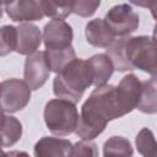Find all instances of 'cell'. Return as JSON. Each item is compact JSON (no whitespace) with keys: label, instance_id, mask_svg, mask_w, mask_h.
<instances>
[{"label":"cell","instance_id":"obj_22","mask_svg":"<svg viewBox=\"0 0 157 157\" xmlns=\"http://www.w3.org/2000/svg\"><path fill=\"white\" fill-rule=\"evenodd\" d=\"M101 5V0H74L71 13H76L81 17L92 16Z\"/></svg>","mask_w":157,"mask_h":157},{"label":"cell","instance_id":"obj_4","mask_svg":"<svg viewBox=\"0 0 157 157\" xmlns=\"http://www.w3.org/2000/svg\"><path fill=\"white\" fill-rule=\"evenodd\" d=\"M44 121L48 130L56 136L74 132L78 121L76 103L64 98L48 101L44 108Z\"/></svg>","mask_w":157,"mask_h":157},{"label":"cell","instance_id":"obj_12","mask_svg":"<svg viewBox=\"0 0 157 157\" xmlns=\"http://www.w3.org/2000/svg\"><path fill=\"white\" fill-rule=\"evenodd\" d=\"M72 144L66 139L44 136L34 145V156L37 157H66L70 156Z\"/></svg>","mask_w":157,"mask_h":157},{"label":"cell","instance_id":"obj_26","mask_svg":"<svg viewBox=\"0 0 157 157\" xmlns=\"http://www.w3.org/2000/svg\"><path fill=\"white\" fill-rule=\"evenodd\" d=\"M11 1H12V0H0V6H1V5H5V6H6V5L10 4Z\"/></svg>","mask_w":157,"mask_h":157},{"label":"cell","instance_id":"obj_6","mask_svg":"<svg viewBox=\"0 0 157 157\" xmlns=\"http://www.w3.org/2000/svg\"><path fill=\"white\" fill-rule=\"evenodd\" d=\"M112 33L117 37H125L135 32L139 27V15L128 4L113 6L103 18Z\"/></svg>","mask_w":157,"mask_h":157},{"label":"cell","instance_id":"obj_21","mask_svg":"<svg viewBox=\"0 0 157 157\" xmlns=\"http://www.w3.org/2000/svg\"><path fill=\"white\" fill-rule=\"evenodd\" d=\"M136 147L137 151L145 157H155L156 156V140L152 131L147 128L140 130L136 136Z\"/></svg>","mask_w":157,"mask_h":157},{"label":"cell","instance_id":"obj_16","mask_svg":"<svg viewBox=\"0 0 157 157\" xmlns=\"http://www.w3.org/2000/svg\"><path fill=\"white\" fill-rule=\"evenodd\" d=\"M22 136V124L21 121L12 117L5 115L4 123L0 128V145L1 147L13 146Z\"/></svg>","mask_w":157,"mask_h":157},{"label":"cell","instance_id":"obj_27","mask_svg":"<svg viewBox=\"0 0 157 157\" xmlns=\"http://www.w3.org/2000/svg\"><path fill=\"white\" fill-rule=\"evenodd\" d=\"M2 13H4V11H2V7L0 6V18L2 17Z\"/></svg>","mask_w":157,"mask_h":157},{"label":"cell","instance_id":"obj_1","mask_svg":"<svg viewBox=\"0 0 157 157\" xmlns=\"http://www.w3.org/2000/svg\"><path fill=\"white\" fill-rule=\"evenodd\" d=\"M124 117L117 97L115 86H97L81 107L75 134L81 140H93L103 132L110 120Z\"/></svg>","mask_w":157,"mask_h":157},{"label":"cell","instance_id":"obj_20","mask_svg":"<svg viewBox=\"0 0 157 157\" xmlns=\"http://www.w3.org/2000/svg\"><path fill=\"white\" fill-rule=\"evenodd\" d=\"M17 29L15 26L5 25L0 27V56H5L16 50Z\"/></svg>","mask_w":157,"mask_h":157},{"label":"cell","instance_id":"obj_15","mask_svg":"<svg viewBox=\"0 0 157 157\" xmlns=\"http://www.w3.org/2000/svg\"><path fill=\"white\" fill-rule=\"evenodd\" d=\"M141 94L137 104V109L146 114H155L157 112V93H156V76L150 80L141 81Z\"/></svg>","mask_w":157,"mask_h":157},{"label":"cell","instance_id":"obj_24","mask_svg":"<svg viewBox=\"0 0 157 157\" xmlns=\"http://www.w3.org/2000/svg\"><path fill=\"white\" fill-rule=\"evenodd\" d=\"M131 4L140 6V7H145V9H150L152 11V15L155 16V10H156V5H157V0H129Z\"/></svg>","mask_w":157,"mask_h":157},{"label":"cell","instance_id":"obj_5","mask_svg":"<svg viewBox=\"0 0 157 157\" xmlns=\"http://www.w3.org/2000/svg\"><path fill=\"white\" fill-rule=\"evenodd\" d=\"M31 88L20 78H9L0 83V107L4 112L22 110L31 101Z\"/></svg>","mask_w":157,"mask_h":157},{"label":"cell","instance_id":"obj_19","mask_svg":"<svg viewBox=\"0 0 157 157\" xmlns=\"http://www.w3.org/2000/svg\"><path fill=\"white\" fill-rule=\"evenodd\" d=\"M132 153L134 151L130 141L123 136H112L103 145V155L105 157H112V156L126 157V156H131Z\"/></svg>","mask_w":157,"mask_h":157},{"label":"cell","instance_id":"obj_23","mask_svg":"<svg viewBox=\"0 0 157 157\" xmlns=\"http://www.w3.org/2000/svg\"><path fill=\"white\" fill-rule=\"evenodd\" d=\"M70 156L71 157H96L98 156V150L94 142H92V140H81L78 142H76L75 145H72L71 151H70Z\"/></svg>","mask_w":157,"mask_h":157},{"label":"cell","instance_id":"obj_8","mask_svg":"<svg viewBox=\"0 0 157 157\" xmlns=\"http://www.w3.org/2000/svg\"><path fill=\"white\" fill-rule=\"evenodd\" d=\"M142 82L134 74H129L124 76L119 85L115 86V97L118 104L124 115L134 110L140 101Z\"/></svg>","mask_w":157,"mask_h":157},{"label":"cell","instance_id":"obj_17","mask_svg":"<svg viewBox=\"0 0 157 157\" xmlns=\"http://www.w3.org/2000/svg\"><path fill=\"white\" fill-rule=\"evenodd\" d=\"M44 54L50 71H54L56 74L60 72L70 61L76 58L75 49L72 48V45L64 49H45Z\"/></svg>","mask_w":157,"mask_h":157},{"label":"cell","instance_id":"obj_9","mask_svg":"<svg viewBox=\"0 0 157 157\" xmlns=\"http://www.w3.org/2000/svg\"><path fill=\"white\" fill-rule=\"evenodd\" d=\"M74 38L71 26L64 20L53 18L43 29L42 39L45 49H64L71 45Z\"/></svg>","mask_w":157,"mask_h":157},{"label":"cell","instance_id":"obj_14","mask_svg":"<svg viewBox=\"0 0 157 157\" xmlns=\"http://www.w3.org/2000/svg\"><path fill=\"white\" fill-rule=\"evenodd\" d=\"M87 63L91 67V72L93 77L92 85H94L96 87L105 85L114 72V66L109 56L102 53L94 54L90 59H87Z\"/></svg>","mask_w":157,"mask_h":157},{"label":"cell","instance_id":"obj_13","mask_svg":"<svg viewBox=\"0 0 157 157\" xmlns=\"http://www.w3.org/2000/svg\"><path fill=\"white\" fill-rule=\"evenodd\" d=\"M86 40L97 48H108L115 39L110 28L107 26L103 18H94L90 21L85 27Z\"/></svg>","mask_w":157,"mask_h":157},{"label":"cell","instance_id":"obj_25","mask_svg":"<svg viewBox=\"0 0 157 157\" xmlns=\"http://www.w3.org/2000/svg\"><path fill=\"white\" fill-rule=\"evenodd\" d=\"M5 113H4V110H2V108L0 107V128H1V125H2V123H4V119H5ZM0 147H1V145H0Z\"/></svg>","mask_w":157,"mask_h":157},{"label":"cell","instance_id":"obj_10","mask_svg":"<svg viewBox=\"0 0 157 157\" xmlns=\"http://www.w3.org/2000/svg\"><path fill=\"white\" fill-rule=\"evenodd\" d=\"M7 16L15 22L39 21L44 13L37 0H12L5 7Z\"/></svg>","mask_w":157,"mask_h":157},{"label":"cell","instance_id":"obj_7","mask_svg":"<svg viewBox=\"0 0 157 157\" xmlns=\"http://www.w3.org/2000/svg\"><path fill=\"white\" fill-rule=\"evenodd\" d=\"M50 75V67L48 65L44 52H34L27 55L25 61L23 77L25 82L33 91L40 88Z\"/></svg>","mask_w":157,"mask_h":157},{"label":"cell","instance_id":"obj_2","mask_svg":"<svg viewBox=\"0 0 157 157\" xmlns=\"http://www.w3.org/2000/svg\"><path fill=\"white\" fill-rule=\"evenodd\" d=\"M114 70L129 71L139 69L156 76V43L153 36L117 37L105 49Z\"/></svg>","mask_w":157,"mask_h":157},{"label":"cell","instance_id":"obj_18","mask_svg":"<svg viewBox=\"0 0 157 157\" xmlns=\"http://www.w3.org/2000/svg\"><path fill=\"white\" fill-rule=\"evenodd\" d=\"M44 16L64 20L71 13L74 0H37Z\"/></svg>","mask_w":157,"mask_h":157},{"label":"cell","instance_id":"obj_11","mask_svg":"<svg viewBox=\"0 0 157 157\" xmlns=\"http://www.w3.org/2000/svg\"><path fill=\"white\" fill-rule=\"evenodd\" d=\"M17 29V45L16 53L21 55H29L39 48L42 43V33L33 23H21Z\"/></svg>","mask_w":157,"mask_h":157},{"label":"cell","instance_id":"obj_3","mask_svg":"<svg viewBox=\"0 0 157 157\" xmlns=\"http://www.w3.org/2000/svg\"><path fill=\"white\" fill-rule=\"evenodd\" d=\"M92 82L93 77L87 60L75 58L56 74L53 81V92L58 98L77 103Z\"/></svg>","mask_w":157,"mask_h":157}]
</instances>
